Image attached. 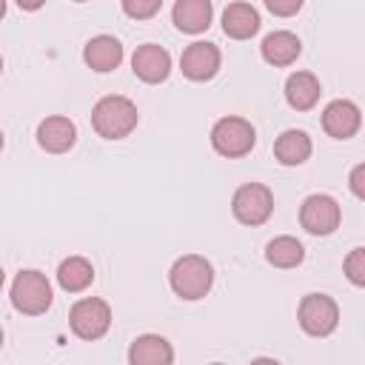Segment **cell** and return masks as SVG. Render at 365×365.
<instances>
[{
  "label": "cell",
  "instance_id": "cell-1",
  "mask_svg": "<svg viewBox=\"0 0 365 365\" xmlns=\"http://www.w3.org/2000/svg\"><path fill=\"white\" fill-rule=\"evenodd\" d=\"M137 120H140L137 106L128 97H120V94H108V97L97 100L94 108H91V125L106 140L128 137L137 128Z\"/></svg>",
  "mask_w": 365,
  "mask_h": 365
},
{
  "label": "cell",
  "instance_id": "cell-2",
  "mask_svg": "<svg viewBox=\"0 0 365 365\" xmlns=\"http://www.w3.org/2000/svg\"><path fill=\"white\" fill-rule=\"evenodd\" d=\"M168 282H171V291L180 299H202L214 285V268L205 257L185 254L171 265Z\"/></svg>",
  "mask_w": 365,
  "mask_h": 365
},
{
  "label": "cell",
  "instance_id": "cell-3",
  "mask_svg": "<svg viewBox=\"0 0 365 365\" xmlns=\"http://www.w3.org/2000/svg\"><path fill=\"white\" fill-rule=\"evenodd\" d=\"M11 305L26 317L46 314L51 308V282L46 279V274L34 268L20 271L11 282Z\"/></svg>",
  "mask_w": 365,
  "mask_h": 365
},
{
  "label": "cell",
  "instance_id": "cell-4",
  "mask_svg": "<svg viewBox=\"0 0 365 365\" xmlns=\"http://www.w3.org/2000/svg\"><path fill=\"white\" fill-rule=\"evenodd\" d=\"M68 325H71V334L80 339H88V342L100 339L111 328V308L100 297H83L71 305Z\"/></svg>",
  "mask_w": 365,
  "mask_h": 365
},
{
  "label": "cell",
  "instance_id": "cell-5",
  "mask_svg": "<svg viewBox=\"0 0 365 365\" xmlns=\"http://www.w3.org/2000/svg\"><path fill=\"white\" fill-rule=\"evenodd\" d=\"M257 143V131L242 117H222L211 128V145L222 157H245Z\"/></svg>",
  "mask_w": 365,
  "mask_h": 365
},
{
  "label": "cell",
  "instance_id": "cell-6",
  "mask_svg": "<svg viewBox=\"0 0 365 365\" xmlns=\"http://www.w3.org/2000/svg\"><path fill=\"white\" fill-rule=\"evenodd\" d=\"M231 211L242 225H262L274 211V194L262 182H245L234 191Z\"/></svg>",
  "mask_w": 365,
  "mask_h": 365
},
{
  "label": "cell",
  "instance_id": "cell-7",
  "mask_svg": "<svg viewBox=\"0 0 365 365\" xmlns=\"http://www.w3.org/2000/svg\"><path fill=\"white\" fill-rule=\"evenodd\" d=\"M297 319L305 334L328 336L339 322V308L328 294H308V297H302V302L297 308Z\"/></svg>",
  "mask_w": 365,
  "mask_h": 365
},
{
  "label": "cell",
  "instance_id": "cell-8",
  "mask_svg": "<svg viewBox=\"0 0 365 365\" xmlns=\"http://www.w3.org/2000/svg\"><path fill=\"white\" fill-rule=\"evenodd\" d=\"M339 220H342V211H339V202L328 194H311L302 200L299 205V222L308 234H317V237H328L339 228Z\"/></svg>",
  "mask_w": 365,
  "mask_h": 365
},
{
  "label": "cell",
  "instance_id": "cell-9",
  "mask_svg": "<svg viewBox=\"0 0 365 365\" xmlns=\"http://www.w3.org/2000/svg\"><path fill=\"white\" fill-rule=\"evenodd\" d=\"M220 48L214 46V43H202V40H197V43H191L185 51H182V57H180V68H182V74L188 77V80H194V83H205V80H211L217 71H220Z\"/></svg>",
  "mask_w": 365,
  "mask_h": 365
},
{
  "label": "cell",
  "instance_id": "cell-10",
  "mask_svg": "<svg viewBox=\"0 0 365 365\" xmlns=\"http://www.w3.org/2000/svg\"><path fill=\"white\" fill-rule=\"evenodd\" d=\"M359 125H362V114H359V106L351 100H334L322 111V128L334 140L354 137L359 131Z\"/></svg>",
  "mask_w": 365,
  "mask_h": 365
},
{
  "label": "cell",
  "instance_id": "cell-11",
  "mask_svg": "<svg viewBox=\"0 0 365 365\" xmlns=\"http://www.w3.org/2000/svg\"><path fill=\"white\" fill-rule=\"evenodd\" d=\"M131 68L143 83H163L171 71V54L157 43H145L134 51Z\"/></svg>",
  "mask_w": 365,
  "mask_h": 365
},
{
  "label": "cell",
  "instance_id": "cell-12",
  "mask_svg": "<svg viewBox=\"0 0 365 365\" xmlns=\"http://www.w3.org/2000/svg\"><path fill=\"white\" fill-rule=\"evenodd\" d=\"M74 140H77V128L68 117L54 114V117H46L37 125V143L48 154H66L74 145Z\"/></svg>",
  "mask_w": 365,
  "mask_h": 365
},
{
  "label": "cell",
  "instance_id": "cell-13",
  "mask_svg": "<svg viewBox=\"0 0 365 365\" xmlns=\"http://www.w3.org/2000/svg\"><path fill=\"white\" fill-rule=\"evenodd\" d=\"M83 60H86V66H88L91 71H100V74L114 71V68L120 66V60H123V46H120V40L111 37V34H97V37H91V40L86 43Z\"/></svg>",
  "mask_w": 365,
  "mask_h": 365
},
{
  "label": "cell",
  "instance_id": "cell-14",
  "mask_svg": "<svg viewBox=\"0 0 365 365\" xmlns=\"http://www.w3.org/2000/svg\"><path fill=\"white\" fill-rule=\"evenodd\" d=\"M128 362L131 365H171L174 362V348L160 334H143L131 342Z\"/></svg>",
  "mask_w": 365,
  "mask_h": 365
},
{
  "label": "cell",
  "instance_id": "cell-15",
  "mask_svg": "<svg viewBox=\"0 0 365 365\" xmlns=\"http://www.w3.org/2000/svg\"><path fill=\"white\" fill-rule=\"evenodd\" d=\"M211 14H214V6L208 0H177L174 3V26L185 34H200L211 26Z\"/></svg>",
  "mask_w": 365,
  "mask_h": 365
},
{
  "label": "cell",
  "instance_id": "cell-16",
  "mask_svg": "<svg viewBox=\"0 0 365 365\" xmlns=\"http://www.w3.org/2000/svg\"><path fill=\"white\" fill-rule=\"evenodd\" d=\"M222 31L234 40H248L259 31V14L251 3H228L222 11Z\"/></svg>",
  "mask_w": 365,
  "mask_h": 365
},
{
  "label": "cell",
  "instance_id": "cell-17",
  "mask_svg": "<svg viewBox=\"0 0 365 365\" xmlns=\"http://www.w3.org/2000/svg\"><path fill=\"white\" fill-rule=\"evenodd\" d=\"M259 51H262V60L271 63V66H291V63L299 57L302 43H299L297 34L279 29V31H271V34L262 40Z\"/></svg>",
  "mask_w": 365,
  "mask_h": 365
},
{
  "label": "cell",
  "instance_id": "cell-18",
  "mask_svg": "<svg viewBox=\"0 0 365 365\" xmlns=\"http://www.w3.org/2000/svg\"><path fill=\"white\" fill-rule=\"evenodd\" d=\"M319 80L311 74V71H294L288 80H285V100L291 108L297 111H308L317 106L319 100Z\"/></svg>",
  "mask_w": 365,
  "mask_h": 365
},
{
  "label": "cell",
  "instance_id": "cell-19",
  "mask_svg": "<svg viewBox=\"0 0 365 365\" xmlns=\"http://www.w3.org/2000/svg\"><path fill=\"white\" fill-rule=\"evenodd\" d=\"M274 157L282 165H302L311 157V137L299 128H288L274 143Z\"/></svg>",
  "mask_w": 365,
  "mask_h": 365
},
{
  "label": "cell",
  "instance_id": "cell-20",
  "mask_svg": "<svg viewBox=\"0 0 365 365\" xmlns=\"http://www.w3.org/2000/svg\"><path fill=\"white\" fill-rule=\"evenodd\" d=\"M57 282L63 291L68 294H77V291H86L91 282H94V265L86 259V257H68L60 262L57 268Z\"/></svg>",
  "mask_w": 365,
  "mask_h": 365
},
{
  "label": "cell",
  "instance_id": "cell-21",
  "mask_svg": "<svg viewBox=\"0 0 365 365\" xmlns=\"http://www.w3.org/2000/svg\"><path fill=\"white\" fill-rule=\"evenodd\" d=\"M265 259L277 268H297L302 259H305V248L299 240L282 234V237H274L268 245H265Z\"/></svg>",
  "mask_w": 365,
  "mask_h": 365
},
{
  "label": "cell",
  "instance_id": "cell-22",
  "mask_svg": "<svg viewBox=\"0 0 365 365\" xmlns=\"http://www.w3.org/2000/svg\"><path fill=\"white\" fill-rule=\"evenodd\" d=\"M345 274L354 285H365V248H354L345 257Z\"/></svg>",
  "mask_w": 365,
  "mask_h": 365
},
{
  "label": "cell",
  "instance_id": "cell-23",
  "mask_svg": "<svg viewBox=\"0 0 365 365\" xmlns=\"http://www.w3.org/2000/svg\"><path fill=\"white\" fill-rule=\"evenodd\" d=\"M160 0H123V11L128 14V17H137V20H143V17H154L157 11H160Z\"/></svg>",
  "mask_w": 365,
  "mask_h": 365
},
{
  "label": "cell",
  "instance_id": "cell-24",
  "mask_svg": "<svg viewBox=\"0 0 365 365\" xmlns=\"http://www.w3.org/2000/svg\"><path fill=\"white\" fill-rule=\"evenodd\" d=\"M265 6H268V11H271V14H279V17L297 14V11L302 9V3H299V0H265Z\"/></svg>",
  "mask_w": 365,
  "mask_h": 365
},
{
  "label": "cell",
  "instance_id": "cell-25",
  "mask_svg": "<svg viewBox=\"0 0 365 365\" xmlns=\"http://www.w3.org/2000/svg\"><path fill=\"white\" fill-rule=\"evenodd\" d=\"M365 165L359 163V165H354V171H351V191H354V197H365Z\"/></svg>",
  "mask_w": 365,
  "mask_h": 365
},
{
  "label": "cell",
  "instance_id": "cell-26",
  "mask_svg": "<svg viewBox=\"0 0 365 365\" xmlns=\"http://www.w3.org/2000/svg\"><path fill=\"white\" fill-rule=\"evenodd\" d=\"M251 365H279L277 359H271V356H259V359H254Z\"/></svg>",
  "mask_w": 365,
  "mask_h": 365
},
{
  "label": "cell",
  "instance_id": "cell-27",
  "mask_svg": "<svg viewBox=\"0 0 365 365\" xmlns=\"http://www.w3.org/2000/svg\"><path fill=\"white\" fill-rule=\"evenodd\" d=\"M3 14H6V3L0 0V17H3Z\"/></svg>",
  "mask_w": 365,
  "mask_h": 365
},
{
  "label": "cell",
  "instance_id": "cell-28",
  "mask_svg": "<svg viewBox=\"0 0 365 365\" xmlns=\"http://www.w3.org/2000/svg\"><path fill=\"white\" fill-rule=\"evenodd\" d=\"M3 282H6V274H3V268H0V288H3Z\"/></svg>",
  "mask_w": 365,
  "mask_h": 365
},
{
  "label": "cell",
  "instance_id": "cell-29",
  "mask_svg": "<svg viewBox=\"0 0 365 365\" xmlns=\"http://www.w3.org/2000/svg\"><path fill=\"white\" fill-rule=\"evenodd\" d=\"M0 348H3V328H0Z\"/></svg>",
  "mask_w": 365,
  "mask_h": 365
},
{
  "label": "cell",
  "instance_id": "cell-30",
  "mask_svg": "<svg viewBox=\"0 0 365 365\" xmlns=\"http://www.w3.org/2000/svg\"><path fill=\"white\" fill-rule=\"evenodd\" d=\"M0 151H3V131H0Z\"/></svg>",
  "mask_w": 365,
  "mask_h": 365
},
{
  "label": "cell",
  "instance_id": "cell-31",
  "mask_svg": "<svg viewBox=\"0 0 365 365\" xmlns=\"http://www.w3.org/2000/svg\"><path fill=\"white\" fill-rule=\"evenodd\" d=\"M0 71H3V57H0Z\"/></svg>",
  "mask_w": 365,
  "mask_h": 365
},
{
  "label": "cell",
  "instance_id": "cell-32",
  "mask_svg": "<svg viewBox=\"0 0 365 365\" xmlns=\"http://www.w3.org/2000/svg\"><path fill=\"white\" fill-rule=\"evenodd\" d=\"M214 365H222V362H214Z\"/></svg>",
  "mask_w": 365,
  "mask_h": 365
}]
</instances>
